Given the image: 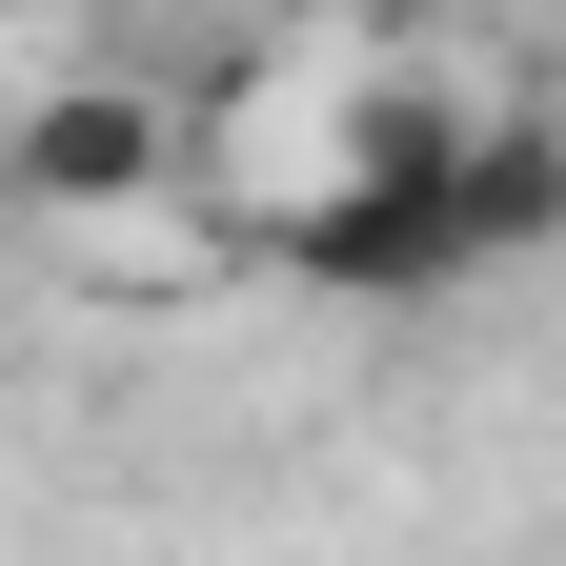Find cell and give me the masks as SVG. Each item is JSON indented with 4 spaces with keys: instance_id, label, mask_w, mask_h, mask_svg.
Wrapping results in <instances>:
<instances>
[{
    "instance_id": "cell-1",
    "label": "cell",
    "mask_w": 566,
    "mask_h": 566,
    "mask_svg": "<svg viewBox=\"0 0 566 566\" xmlns=\"http://www.w3.org/2000/svg\"><path fill=\"white\" fill-rule=\"evenodd\" d=\"M283 283H324V304H446V283H485L465 122L446 102H365L324 142V202H283Z\"/></svg>"
},
{
    "instance_id": "cell-2",
    "label": "cell",
    "mask_w": 566,
    "mask_h": 566,
    "mask_svg": "<svg viewBox=\"0 0 566 566\" xmlns=\"http://www.w3.org/2000/svg\"><path fill=\"white\" fill-rule=\"evenodd\" d=\"M163 82H41V122H21V202H61V223H102V202H142L163 182Z\"/></svg>"
},
{
    "instance_id": "cell-3",
    "label": "cell",
    "mask_w": 566,
    "mask_h": 566,
    "mask_svg": "<svg viewBox=\"0 0 566 566\" xmlns=\"http://www.w3.org/2000/svg\"><path fill=\"white\" fill-rule=\"evenodd\" d=\"M465 243H485V263H546V243H566V122H546V102L465 122Z\"/></svg>"
}]
</instances>
